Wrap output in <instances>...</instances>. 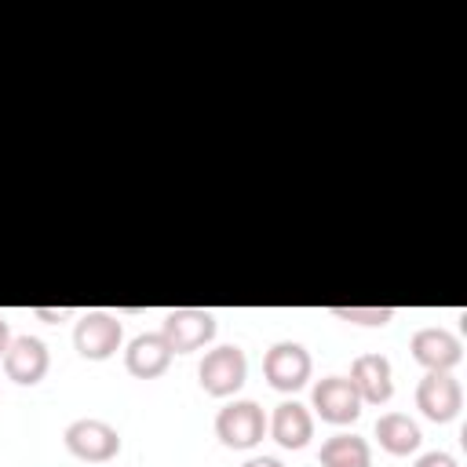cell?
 Masks as SVG:
<instances>
[{
  "mask_svg": "<svg viewBox=\"0 0 467 467\" xmlns=\"http://www.w3.org/2000/svg\"><path fill=\"white\" fill-rule=\"evenodd\" d=\"M124 343V325L109 310H84L73 325V347L88 361H106L120 350Z\"/></svg>",
  "mask_w": 467,
  "mask_h": 467,
  "instance_id": "7a4b0ae2",
  "label": "cell"
},
{
  "mask_svg": "<svg viewBox=\"0 0 467 467\" xmlns=\"http://www.w3.org/2000/svg\"><path fill=\"white\" fill-rule=\"evenodd\" d=\"M33 314H36V317H44V321H62V317H69V310H66V306H58V310H47V306H36Z\"/></svg>",
  "mask_w": 467,
  "mask_h": 467,
  "instance_id": "ac0fdd59",
  "label": "cell"
},
{
  "mask_svg": "<svg viewBox=\"0 0 467 467\" xmlns=\"http://www.w3.org/2000/svg\"><path fill=\"white\" fill-rule=\"evenodd\" d=\"M175 350L168 347V339L161 332H139L128 347H124V368L135 379H157L161 372H168Z\"/></svg>",
  "mask_w": 467,
  "mask_h": 467,
  "instance_id": "7c38bea8",
  "label": "cell"
},
{
  "mask_svg": "<svg viewBox=\"0 0 467 467\" xmlns=\"http://www.w3.org/2000/svg\"><path fill=\"white\" fill-rule=\"evenodd\" d=\"M241 467H285V463L274 460V456H252V460H244Z\"/></svg>",
  "mask_w": 467,
  "mask_h": 467,
  "instance_id": "d6986e66",
  "label": "cell"
},
{
  "mask_svg": "<svg viewBox=\"0 0 467 467\" xmlns=\"http://www.w3.org/2000/svg\"><path fill=\"white\" fill-rule=\"evenodd\" d=\"M409 350H412V358H416L427 372H452V368L463 361L460 339H456L449 328H438V325L416 328L412 339H409Z\"/></svg>",
  "mask_w": 467,
  "mask_h": 467,
  "instance_id": "30bf717a",
  "label": "cell"
},
{
  "mask_svg": "<svg viewBox=\"0 0 467 467\" xmlns=\"http://www.w3.org/2000/svg\"><path fill=\"white\" fill-rule=\"evenodd\" d=\"M412 467H460L456 463V456L452 452H441V449H434V452H423V456H416V463Z\"/></svg>",
  "mask_w": 467,
  "mask_h": 467,
  "instance_id": "e0dca14e",
  "label": "cell"
},
{
  "mask_svg": "<svg viewBox=\"0 0 467 467\" xmlns=\"http://www.w3.org/2000/svg\"><path fill=\"white\" fill-rule=\"evenodd\" d=\"M332 314L339 321H354L365 328H383L394 317V306H332Z\"/></svg>",
  "mask_w": 467,
  "mask_h": 467,
  "instance_id": "2e32d148",
  "label": "cell"
},
{
  "mask_svg": "<svg viewBox=\"0 0 467 467\" xmlns=\"http://www.w3.org/2000/svg\"><path fill=\"white\" fill-rule=\"evenodd\" d=\"M347 379L354 383L361 405H387L390 394H394V368H390L387 354H361V358H354Z\"/></svg>",
  "mask_w": 467,
  "mask_h": 467,
  "instance_id": "8fae6325",
  "label": "cell"
},
{
  "mask_svg": "<svg viewBox=\"0 0 467 467\" xmlns=\"http://www.w3.org/2000/svg\"><path fill=\"white\" fill-rule=\"evenodd\" d=\"M263 434H266V412L248 398L223 405L215 416V438L226 449H255Z\"/></svg>",
  "mask_w": 467,
  "mask_h": 467,
  "instance_id": "277c9868",
  "label": "cell"
},
{
  "mask_svg": "<svg viewBox=\"0 0 467 467\" xmlns=\"http://www.w3.org/2000/svg\"><path fill=\"white\" fill-rule=\"evenodd\" d=\"M358 467H372V463H358Z\"/></svg>",
  "mask_w": 467,
  "mask_h": 467,
  "instance_id": "44dd1931",
  "label": "cell"
},
{
  "mask_svg": "<svg viewBox=\"0 0 467 467\" xmlns=\"http://www.w3.org/2000/svg\"><path fill=\"white\" fill-rule=\"evenodd\" d=\"M197 379H201V390L212 394V398H230L244 387L248 379V358L237 343H223L215 350H208L197 365Z\"/></svg>",
  "mask_w": 467,
  "mask_h": 467,
  "instance_id": "6da1fadb",
  "label": "cell"
},
{
  "mask_svg": "<svg viewBox=\"0 0 467 467\" xmlns=\"http://www.w3.org/2000/svg\"><path fill=\"white\" fill-rule=\"evenodd\" d=\"M51 368V354L47 343L36 336H11L7 350H4V372L7 379H15L18 387H36Z\"/></svg>",
  "mask_w": 467,
  "mask_h": 467,
  "instance_id": "ba28073f",
  "label": "cell"
},
{
  "mask_svg": "<svg viewBox=\"0 0 467 467\" xmlns=\"http://www.w3.org/2000/svg\"><path fill=\"white\" fill-rule=\"evenodd\" d=\"M7 343H11V325L0 317V358H4V350H7Z\"/></svg>",
  "mask_w": 467,
  "mask_h": 467,
  "instance_id": "ffe728a7",
  "label": "cell"
},
{
  "mask_svg": "<svg viewBox=\"0 0 467 467\" xmlns=\"http://www.w3.org/2000/svg\"><path fill=\"white\" fill-rule=\"evenodd\" d=\"M266 431H270V438L281 449H292L296 452V449H306L310 445V438H314V416L299 401H281L274 409V416L266 420Z\"/></svg>",
  "mask_w": 467,
  "mask_h": 467,
  "instance_id": "4fadbf2b",
  "label": "cell"
},
{
  "mask_svg": "<svg viewBox=\"0 0 467 467\" xmlns=\"http://www.w3.org/2000/svg\"><path fill=\"white\" fill-rule=\"evenodd\" d=\"M376 441L390 456H409V452L420 449L423 434H420V423L412 416H405V412H383L376 420Z\"/></svg>",
  "mask_w": 467,
  "mask_h": 467,
  "instance_id": "5bb4252c",
  "label": "cell"
},
{
  "mask_svg": "<svg viewBox=\"0 0 467 467\" xmlns=\"http://www.w3.org/2000/svg\"><path fill=\"white\" fill-rule=\"evenodd\" d=\"M314 372V361H310V350L303 343H292V339H281L274 343L266 354H263V376L274 390L281 394H296L306 387Z\"/></svg>",
  "mask_w": 467,
  "mask_h": 467,
  "instance_id": "3957f363",
  "label": "cell"
},
{
  "mask_svg": "<svg viewBox=\"0 0 467 467\" xmlns=\"http://www.w3.org/2000/svg\"><path fill=\"white\" fill-rule=\"evenodd\" d=\"M66 449L84 460V463H109L117 452H120V434L117 427H109L106 420H95V416H80L66 427L62 434Z\"/></svg>",
  "mask_w": 467,
  "mask_h": 467,
  "instance_id": "5b68a950",
  "label": "cell"
},
{
  "mask_svg": "<svg viewBox=\"0 0 467 467\" xmlns=\"http://www.w3.org/2000/svg\"><path fill=\"white\" fill-rule=\"evenodd\" d=\"M215 314L212 310H201V306H175L164 314V325H161V336L168 339V347L175 354H193L201 350L204 343L215 339Z\"/></svg>",
  "mask_w": 467,
  "mask_h": 467,
  "instance_id": "8992f818",
  "label": "cell"
},
{
  "mask_svg": "<svg viewBox=\"0 0 467 467\" xmlns=\"http://www.w3.org/2000/svg\"><path fill=\"white\" fill-rule=\"evenodd\" d=\"M317 460H321V467H358V463H372V449L358 434H332L321 445Z\"/></svg>",
  "mask_w": 467,
  "mask_h": 467,
  "instance_id": "9a60e30c",
  "label": "cell"
},
{
  "mask_svg": "<svg viewBox=\"0 0 467 467\" xmlns=\"http://www.w3.org/2000/svg\"><path fill=\"white\" fill-rule=\"evenodd\" d=\"M416 409L434 420V423H449L460 416L463 409V387L452 372H427L416 383Z\"/></svg>",
  "mask_w": 467,
  "mask_h": 467,
  "instance_id": "52a82bcc",
  "label": "cell"
},
{
  "mask_svg": "<svg viewBox=\"0 0 467 467\" xmlns=\"http://www.w3.org/2000/svg\"><path fill=\"white\" fill-rule=\"evenodd\" d=\"M310 405L325 423H336V427L354 423L361 416V398L347 376H325L321 383H314Z\"/></svg>",
  "mask_w": 467,
  "mask_h": 467,
  "instance_id": "9c48e42d",
  "label": "cell"
}]
</instances>
